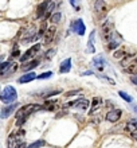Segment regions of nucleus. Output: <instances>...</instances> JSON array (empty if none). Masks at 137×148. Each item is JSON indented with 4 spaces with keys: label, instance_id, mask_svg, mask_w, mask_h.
<instances>
[{
    "label": "nucleus",
    "instance_id": "17",
    "mask_svg": "<svg viewBox=\"0 0 137 148\" xmlns=\"http://www.w3.org/2000/svg\"><path fill=\"white\" fill-rule=\"evenodd\" d=\"M58 108V102L57 101H46L44 105H42V109L44 110H55Z\"/></svg>",
    "mask_w": 137,
    "mask_h": 148
},
{
    "label": "nucleus",
    "instance_id": "33",
    "mask_svg": "<svg viewBox=\"0 0 137 148\" xmlns=\"http://www.w3.org/2000/svg\"><path fill=\"white\" fill-rule=\"evenodd\" d=\"M130 81H132V84H133V85H136V86H137V74L132 75V78H130Z\"/></svg>",
    "mask_w": 137,
    "mask_h": 148
},
{
    "label": "nucleus",
    "instance_id": "34",
    "mask_svg": "<svg viewBox=\"0 0 137 148\" xmlns=\"http://www.w3.org/2000/svg\"><path fill=\"white\" fill-rule=\"evenodd\" d=\"M79 90H74V92H67L66 94H65V96H66V97H70V96H74L75 93H78Z\"/></svg>",
    "mask_w": 137,
    "mask_h": 148
},
{
    "label": "nucleus",
    "instance_id": "10",
    "mask_svg": "<svg viewBox=\"0 0 137 148\" xmlns=\"http://www.w3.org/2000/svg\"><path fill=\"white\" fill-rule=\"evenodd\" d=\"M55 34H57V28L54 27V26H51V27H48L46 30V32H44V35H43V38H44V43L46 45H48V43L54 39V36H55Z\"/></svg>",
    "mask_w": 137,
    "mask_h": 148
},
{
    "label": "nucleus",
    "instance_id": "3",
    "mask_svg": "<svg viewBox=\"0 0 137 148\" xmlns=\"http://www.w3.org/2000/svg\"><path fill=\"white\" fill-rule=\"evenodd\" d=\"M101 34H102V38L105 42L109 43L114 36V31H113V23H112V20L106 19L101 26Z\"/></svg>",
    "mask_w": 137,
    "mask_h": 148
},
{
    "label": "nucleus",
    "instance_id": "14",
    "mask_svg": "<svg viewBox=\"0 0 137 148\" xmlns=\"http://www.w3.org/2000/svg\"><path fill=\"white\" fill-rule=\"evenodd\" d=\"M35 78H36V74L31 71V73H26L24 75H22V77L18 79V82H19V84H27V82H31L32 79H35Z\"/></svg>",
    "mask_w": 137,
    "mask_h": 148
},
{
    "label": "nucleus",
    "instance_id": "21",
    "mask_svg": "<svg viewBox=\"0 0 137 148\" xmlns=\"http://www.w3.org/2000/svg\"><path fill=\"white\" fill-rule=\"evenodd\" d=\"M61 18H62V15H61L59 12H55V14H52V15L50 16V22L52 24H58L59 22H61Z\"/></svg>",
    "mask_w": 137,
    "mask_h": 148
},
{
    "label": "nucleus",
    "instance_id": "7",
    "mask_svg": "<svg viewBox=\"0 0 137 148\" xmlns=\"http://www.w3.org/2000/svg\"><path fill=\"white\" fill-rule=\"evenodd\" d=\"M18 106H19V104H16V102H14V104H8V105L3 106L1 110H0V116L3 117V119H7L10 114L14 113V110H15Z\"/></svg>",
    "mask_w": 137,
    "mask_h": 148
},
{
    "label": "nucleus",
    "instance_id": "30",
    "mask_svg": "<svg viewBox=\"0 0 137 148\" xmlns=\"http://www.w3.org/2000/svg\"><path fill=\"white\" fill-rule=\"evenodd\" d=\"M18 55H20V51H19V49H18V46H15L14 50H12V57H18Z\"/></svg>",
    "mask_w": 137,
    "mask_h": 148
},
{
    "label": "nucleus",
    "instance_id": "9",
    "mask_svg": "<svg viewBox=\"0 0 137 148\" xmlns=\"http://www.w3.org/2000/svg\"><path fill=\"white\" fill-rule=\"evenodd\" d=\"M71 28H73V31L79 34V35H83L85 34V24L81 19H77L74 20L73 23H71Z\"/></svg>",
    "mask_w": 137,
    "mask_h": 148
},
{
    "label": "nucleus",
    "instance_id": "32",
    "mask_svg": "<svg viewBox=\"0 0 137 148\" xmlns=\"http://www.w3.org/2000/svg\"><path fill=\"white\" fill-rule=\"evenodd\" d=\"M54 54H55V50H48V53L46 54V58H47V59H50Z\"/></svg>",
    "mask_w": 137,
    "mask_h": 148
},
{
    "label": "nucleus",
    "instance_id": "20",
    "mask_svg": "<svg viewBox=\"0 0 137 148\" xmlns=\"http://www.w3.org/2000/svg\"><path fill=\"white\" fill-rule=\"evenodd\" d=\"M101 105V98L98 97H94L93 98V102H91V109H90V114H93L94 112H95V109H97L98 106Z\"/></svg>",
    "mask_w": 137,
    "mask_h": 148
},
{
    "label": "nucleus",
    "instance_id": "13",
    "mask_svg": "<svg viewBox=\"0 0 137 148\" xmlns=\"http://www.w3.org/2000/svg\"><path fill=\"white\" fill-rule=\"evenodd\" d=\"M48 4H50V0H44L42 4H39V7H38V10H36V18H42V16L46 14Z\"/></svg>",
    "mask_w": 137,
    "mask_h": 148
},
{
    "label": "nucleus",
    "instance_id": "36",
    "mask_svg": "<svg viewBox=\"0 0 137 148\" xmlns=\"http://www.w3.org/2000/svg\"><path fill=\"white\" fill-rule=\"evenodd\" d=\"M133 137H134V140L137 141V132H136V133H133Z\"/></svg>",
    "mask_w": 137,
    "mask_h": 148
},
{
    "label": "nucleus",
    "instance_id": "2",
    "mask_svg": "<svg viewBox=\"0 0 137 148\" xmlns=\"http://www.w3.org/2000/svg\"><path fill=\"white\" fill-rule=\"evenodd\" d=\"M18 98V93H16V89L14 86H5L3 89V92L0 93V100L4 102V104H14Z\"/></svg>",
    "mask_w": 137,
    "mask_h": 148
},
{
    "label": "nucleus",
    "instance_id": "26",
    "mask_svg": "<svg viewBox=\"0 0 137 148\" xmlns=\"http://www.w3.org/2000/svg\"><path fill=\"white\" fill-rule=\"evenodd\" d=\"M120 45V40H116V39H112L109 42V45H108V47H109V50H114L116 47Z\"/></svg>",
    "mask_w": 137,
    "mask_h": 148
},
{
    "label": "nucleus",
    "instance_id": "22",
    "mask_svg": "<svg viewBox=\"0 0 137 148\" xmlns=\"http://www.w3.org/2000/svg\"><path fill=\"white\" fill-rule=\"evenodd\" d=\"M125 55H126V50H125V49H118V50H116L113 53V57H114V58H117V59L124 58Z\"/></svg>",
    "mask_w": 137,
    "mask_h": 148
},
{
    "label": "nucleus",
    "instance_id": "24",
    "mask_svg": "<svg viewBox=\"0 0 137 148\" xmlns=\"http://www.w3.org/2000/svg\"><path fill=\"white\" fill-rule=\"evenodd\" d=\"M43 145H44V140H36L34 143H31L27 148H42Z\"/></svg>",
    "mask_w": 137,
    "mask_h": 148
},
{
    "label": "nucleus",
    "instance_id": "23",
    "mask_svg": "<svg viewBox=\"0 0 137 148\" xmlns=\"http://www.w3.org/2000/svg\"><path fill=\"white\" fill-rule=\"evenodd\" d=\"M16 69H18V63L14 62V61H11L10 66L7 67V71H5V74H12V73H15Z\"/></svg>",
    "mask_w": 137,
    "mask_h": 148
},
{
    "label": "nucleus",
    "instance_id": "5",
    "mask_svg": "<svg viewBox=\"0 0 137 148\" xmlns=\"http://www.w3.org/2000/svg\"><path fill=\"white\" fill-rule=\"evenodd\" d=\"M66 106H73L75 109H79V110H86L89 108V101L86 98H78L73 102H69Z\"/></svg>",
    "mask_w": 137,
    "mask_h": 148
},
{
    "label": "nucleus",
    "instance_id": "28",
    "mask_svg": "<svg viewBox=\"0 0 137 148\" xmlns=\"http://www.w3.org/2000/svg\"><path fill=\"white\" fill-rule=\"evenodd\" d=\"M118 94H120V97H121V98H124L125 101H128V102H132V97H130V96H128V94H126L125 92H118Z\"/></svg>",
    "mask_w": 137,
    "mask_h": 148
},
{
    "label": "nucleus",
    "instance_id": "18",
    "mask_svg": "<svg viewBox=\"0 0 137 148\" xmlns=\"http://www.w3.org/2000/svg\"><path fill=\"white\" fill-rule=\"evenodd\" d=\"M38 65H39V59H32L30 63L24 65V66H23V70L24 71H30V70H32V69H35Z\"/></svg>",
    "mask_w": 137,
    "mask_h": 148
},
{
    "label": "nucleus",
    "instance_id": "1",
    "mask_svg": "<svg viewBox=\"0 0 137 148\" xmlns=\"http://www.w3.org/2000/svg\"><path fill=\"white\" fill-rule=\"evenodd\" d=\"M40 109H42V105H39V104H30V105H26L23 108H20L16 112V127H22L32 113L38 112Z\"/></svg>",
    "mask_w": 137,
    "mask_h": 148
},
{
    "label": "nucleus",
    "instance_id": "12",
    "mask_svg": "<svg viewBox=\"0 0 137 148\" xmlns=\"http://www.w3.org/2000/svg\"><path fill=\"white\" fill-rule=\"evenodd\" d=\"M19 143H22V141L19 140V137L16 136V133H11V135L8 136V140H7V147L8 148H15Z\"/></svg>",
    "mask_w": 137,
    "mask_h": 148
},
{
    "label": "nucleus",
    "instance_id": "8",
    "mask_svg": "<svg viewBox=\"0 0 137 148\" xmlns=\"http://www.w3.org/2000/svg\"><path fill=\"white\" fill-rule=\"evenodd\" d=\"M121 114H122L121 109H112L106 113V120L110 121V123H116V121L120 120Z\"/></svg>",
    "mask_w": 137,
    "mask_h": 148
},
{
    "label": "nucleus",
    "instance_id": "19",
    "mask_svg": "<svg viewBox=\"0 0 137 148\" xmlns=\"http://www.w3.org/2000/svg\"><path fill=\"white\" fill-rule=\"evenodd\" d=\"M94 66L97 67L100 71H102L104 70V58L102 57H97V58H94Z\"/></svg>",
    "mask_w": 137,
    "mask_h": 148
},
{
    "label": "nucleus",
    "instance_id": "16",
    "mask_svg": "<svg viewBox=\"0 0 137 148\" xmlns=\"http://www.w3.org/2000/svg\"><path fill=\"white\" fill-rule=\"evenodd\" d=\"M124 71H125L126 74H129V75H134V74H137V62L129 63L126 67H124Z\"/></svg>",
    "mask_w": 137,
    "mask_h": 148
},
{
    "label": "nucleus",
    "instance_id": "11",
    "mask_svg": "<svg viewBox=\"0 0 137 148\" xmlns=\"http://www.w3.org/2000/svg\"><path fill=\"white\" fill-rule=\"evenodd\" d=\"M125 129L128 132H130L132 135L137 132V119H130V120L126 121L125 124Z\"/></svg>",
    "mask_w": 137,
    "mask_h": 148
},
{
    "label": "nucleus",
    "instance_id": "15",
    "mask_svg": "<svg viewBox=\"0 0 137 148\" xmlns=\"http://www.w3.org/2000/svg\"><path fill=\"white\" fill-rule=\"evenodd\" d=\"M71 69V59L70 58H67L65 59L62 63H61V67H59V73H69Z\"/></svg>",
    "mask_w": 137,
    "mask_h": 148
},
{
    "label": "nucleus",
    "instance_id": "31",
    "mask_svg": "<svg viewBox=\"0 0 137 148\" xmlns=\"http://www.w3.org/2000/svg\"><path fill=\"white\" fill-rule=\"evenodd\" d=\"M70 3L73 4V5L75 7V10L78 11V10H79V4H78V1H77V0H70Z\"/></svg>",
    "mask_w": 137,
    "mask_h": 148
},
{
    "label": "nucleus",
    "instance_id": "35",
    "mask_svg": "<svg viewBox=\"0 0 137 148\" xmlns=\"http://www.w3.org/2000/svg\"><path fill=\"white\" fill-rule=\"evenodd\" d=\"M15 148H26V144H24V143H19V144L16 145Z\"/></svg>",
    "mask_w": 137,
    "mask_h": 148
},
{
    "label": "nucleus",
    "instance_id": "6",
    "mask_svg": "<svg viewBox=\"0 0 137 148\" xmlns=\"http://www.w3.org/2000/svg\"><path fill=\"white\" fill-rule=\"evenodd\" d=\"M106 3L105 0H95V3H94V12L97 14L100 18H102V16L106 14Z\"/></svg>",
    "mask_w": 137,
    "mask_h": 148
},
{
    "label": "nucleus",
    "instance_id": "29",
    "mask_svg": "<svg viewBox=\"0 0 137 148\" xmlns=\"http://www.w3.org/2000/svg\"><path fill=\"white\" fill-rule=\"evenodd\" d=\"M46 30H47V27H46V23H42V26H40V28H39V32H38V36H43L44 35V32H46Z\"/></svg>",
    "mask_w": 137,
    "mask_h": 148
},
{
    "label": "nucleus",
    "instance_id": "4",
    "mask_svg": "<svg viewBox=\"0 0 137 148\" xmlns=\"http://www.w3.org/2000/svg\"><path fill=\"white\" fill-rule=\"evenodd\" d=\"M39 50H40V45H39V43L34 45L31 49H28V50L26 51V53H24L22 57H20V63H23V62H26V61H28V59H31L32 57H34V55H35Z\"/></svg>",
    "mask_w": 137,
    "mask_h": 148
},
{
    "label": "nucleus",
    "instance_id": "27",
    "mask_svg": "<svg viewBox=\"0 0 137 148\" xmlns=\"http://www.w3.org/2000/svg\"><path fill=\"white\" fill-rule=\"evenodd\" d=\"M51 75H52V71H46V73H42L39 75H36V78L38 79H46V78H50Z\"/></svg>",
    "mask_w": 137,
    "mask_h": 148
},
{
    "label": "nucleus",
    "instance_id": "25",
    "mask_svg": "<svg viewBox=\"0 0 137 148\" xmlns=\"http://www.w3.org/2000/svg\"><path fill=\"white\" fill-rule=\"evenodd\" d=\"M94 35H95V32L93 31V32L90 34V38H89V53H94V51H95V49H94V46H93Z\"/></svg>",
    "mask_w": 137,
    "mask_h": 148
}]
</instances>
